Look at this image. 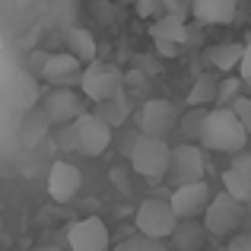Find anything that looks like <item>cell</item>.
Listing matches in <instances>:
<instances>
[{
  "mask_svg": "<svg viewBox=\"0 0 251 251\" xmlns=\"http://www.w3.org/2000/svg\"><path fill=\"white\" fill-rule=\"evenodd\" d=\"M245 143H248V130L232 108L216 105V108L207 111V121H203V130H201V147L203 150L235 156L239 150H245Z\"/></svg>",
  "mask_w": 251,
  "mask_h": 251,
  "instance_id": "6da1fadb",
  "label": "cell"
},
{
  "mask_svg": "<svg viewBox=\"0 0 251 251\" xmlns=\"http://www.w3.org/2000/svg\"><path fill=\"white\" fill-rule=\"evenodd\" d=\"M169 162H172V147L162 137H147L137 134L130 143V169L143 178L147 184H162L169 178Z\"/></svg>",
  "mask_w": 251,
  "mask_h": 251,
  "instance_id": "7a4b0ae2",
  "label": "cell"
},
{
  "mask_svg": "<svg viewBox=\"0 0 251 251\" xmlns=\"http://www.w3.org/2000/svg\"><path fill=\"white\" fill-rule=\"evenodd\" d=\"M124 89V74L118 64L111 61H89L80 74V92L89 102H105V99L118 96Z\"/></svg>",
  "mask_w": 251,
  "mask_h": 251,
  "instance_id": "3957f363",
  "label": "cell"
},
{
  "mask_svg": "<svg viewBox=\"0 0 251 251\" xmlns=\"http://www.w3.org/2000/svg\"><path fill=\"white\" fill-rule=\"evenodd\" d=\"M245 203L235 201L229 191H223V194H216L213 201L207 203V210H203V226H207V232L213 235V239H229V235H235V229L242 226V216H245Z\"/></svg>",
  "mask_w": 251,
  "mask_h": 251,
  "instance_id": "277c9868",
  "label": "cell"
},
{
  "mask_svg": "<svg viewBox=\"0 0 251 251\" xmlns=\"http://www.w3.org/2000/svg\"><path fill=\"white\" fill-rule=\"evenodd\" d=\"M74 124V134H76V153L89 156V159H99L102 153H108L111 147V124H105L96 111H83Z\"/></svg>",
  "mask_w": 251,
  "mask_h": 251,
  "instance_id": "5b68a950",
  "label": "cell"
},
{
  "mask_svg": "<svg viewBox=\"0 0 251 251\" xmlns=\"http://www.w3.org/2000/svg\"><path fill=\"white\" fill-rule=\"evenodd\" d=\"M134 226L137 232H147L153 239H172L178 226V216L172 210L169 201H159V197H150L137 207V216H134Z\"/></svg>",
  "mask_w": 251,
  "mask_h": 251,
  "instance_id": "8992f818",
  "label": "cell"
},
{
  "mask_svg": "<svg viewBox=\"0 0 251 251\" xmlns=\"http://www.w3.org/2000/svg\"><path fill=\"white\" fill-rule=\"evenodd\" d=\"M203 172H207V162H203V147L201 143H178L172 147V162H169V178L172 188L178 184H191V181H203Z\"/></svg>",
  "mask_w": 251,
  "mask_h": 251,
  "instance_id": "52a82bcc",
  "label": "cell"
},
{
  "mask_svg": "<svg viewBox=\"0 0 251 251\" xmlns=\"http://www.w3.org/2000/svg\"><path fill=\"white\" fill-rule=\"evenodd\" d=\"M178 108L169 102V99H147L140 108V118H137V127H140V134L147 137H166L172 130L178 127Z\"/></svg>",
  "mask_w": 251,
  "mask_h": 251,
  "instance_id": "ba28073f",
  "label": "cell"
},
{
  "mask_svg": "<svg viewBox=\"0 0 251 251\" xmlns=\"http://www.w3.org/2000/svg\"><path fill=\"white\" fill-rule=\"evenodd\" d=\"M210 201H213V191H210L207 178H203V181H191V184H178L169 197V203H172L178 220H197V216L207 210Z\"/></svg>",
  "mask_w": 251,
  "mask_h": 251,
  "instance_id": "9c48e42d",
  "label": "cell"
},
{
  "mask_svg": "<svg viewBox=\"0 0 251 251\" xmlns=\"http://www.w3.org/2000/svg\"><path fill=\"white\" fill-rule=\"evenodd\" d=\"M67 245L70 251H108V226L99 216H83V220L70 223L67 229Z\"/></svg>",
  "mask_w": 251,
  "mask_h": 251,
  "instance_id": "30bf717a",
  "label": "cell"
},
{
  "mask_svg": "<svg viewBox=\"0 0 251 251\" xmlns=\"http://www.w3.org/2000/svg\"><path fill=\"white\" fill-rule=\"evenodd\" d=\"M42 108H45V115L51 118V124H70L86 111L80 92L67 89V86H54L48 96H42Z\"/></svg>",
  "mask_w": 251,
  "mask_h": 251,
  "instance_id": "8fae6325",
  "label": "cell"
},
{
  "mask_svg": "<svg viewBox=\"0 0 251 251\" xmlns=\"http://www.w3.org/2000/svg\"><path fill=\"white\" fill-rule=\"evenodd\" d=\"M80 188H83V172L76 169L74 162L57 159L54 166H51V172H48V194H51V201L67 203V201L76 197Z\"/></svg>",
  "mask_w": 251,
  "mask_h": 251,
  "instance_id": "7c38bea8",
  "label": "cell"
},
{
  "mask_svg": "<svg viewBox=\"0 0 251 251\" xmlns=\"http://www.w3.org/2000/svg\"><path fill=\"white\" fill-rule=\"evenodd\" d=\"M80 74H83V61L74 54V51H48V61L42 67V80L48 86H67V83H80Z\"/></svg>",
  "mask_w": 251,
  "mask_h": 251,
  "instance_id": "4fadbf2b",
  "label": "cell"
},
{
  "mask_svg": "<svg viewBox=\"0 0 251 251\" xmlns=\"http://www.w3.org/2000/svg\"><path fill=\"white\" fill-rule=\"evenodd\" d=\"M239 0H191V16L201 25H229L235 19Z\"/></svg>",
  "mask_w": 251,
  "mask_h": 251,
  "instance_id": "5bb4252c",
  "label": "cell"
},
{
  "mask_svg": "<svg viewBox=\"0 0 251 251\" xmlns=\"http://www.w3.org/2000/svg\"><path fill=\"white\" fill-rule=\"evenodd\" d=\"M6 96H10V105L19 111H32L42 105V89H38V83L32 80V74L25 70V74H19L16 80L10 83V89H6Z\"/></svg>",
  "mask_w": 251,
  "mask_h": 251,
  "instance_id": "9a60e30c",
  "label": "cell"
},
{
  "mask_svg": "<svg viewBox=\"0 0 251 251\" xmlns=\"http://www.w3.org/2000/svg\"><path fill=\"white\" fill-rule=\"evenodd\" d=\"M242 54H245V45H239V42H220V45H210V48H207L210 67L220 70V74H232V70H239Z\"/></svg>",
  "mask_w": 251,
  "mask_h": 251,
  "instance_id": "2e32d148",
  "label": "cell"
},
{
  "mask_svg": "<svg viewBox=\"0 0 251 251\" xmlns=\"http://www.w3.org/2000/svg\"><path fill=\"white\" fill-rule=\"evenodd\" d=\"M96 111L99 118H102L105 124H111V127H121V124H127V118H130V92L127 89H121L118 96H111V99H105V102H96Z\"/></svg>",
  "mask_w": 251,
  "mask_h": 251,
  "instance_id": "e0dca14e",
  "label": "cell"
},
{
  "mask_svg": "<svg viewBox=\"0 0 251 251\" xmlns=\"http://www.w3.org/2000/svg\"><path fill=\"white\" fill-rule=\"evenodd\" d=\"M207 235H210V232H207V226H203V223L178 220L175 232H172V245H175V251H201Z\"/></svg>",
  "mask_w": 251,
  "mask_h": 251,
  "instance_id": "ac0fdd59",
  "label": "cell"
},
{
  "mask_svg": "<svg viewBox=\"0 0 251 251\" xmlns=\"http://www.w3.org/2000/svg\"><path fill=\"white\" fill-rule=\"evenodd\" d=\"M150 35H153V42L162 38V42L184 45V42H188V19L172 16V13H162V16H156L153 23H150Z\"/></svg>",
  "mask_w": 251,
  "mask_h": 251,
  "instance_id": "d6986e66",
  "label": "cell"
},
{
  "mask_svg": "<svg viewBox=\"0 0 251 251\" xmlns=\"http://www.w3.org/2000/svg\"><path fill=\"white\" fill-rule=\"evenodd\" d=\"M51 130V118L45 115V108L38 105V108L25 111V121H23V130H19V137H23L25 147H35V143H42L45 137H48Z\"/></svg>",
  "mask_w": 251,
  "mask_h": 251,
  "instance_id": "ffe728a7",
  "label": "cell"
},
{
  "mask_svg": "<svg viewBox=\"0 0 251 251\" xmlns=\"http://www.w3.org/2000/svg\"><path fill=\"white\" fill-rule=\"evenodd\" d=\"M64 45H67V51H74L83 64L96 61V38H92V32L83 29V25H70V29L64 32Z\"/></svg>",
  "mask_w": 251,
  "mask_h": 251,
  "instance_id": "44dd1931",
  "label": "cell"
},
{
  "mask_svg": "<svg viewBox=\"0 0 251 251\" xmlns=\"http://www.w3.org/2000/svg\"><path fill=\"white\" fill-rule=\"evenodd\" d=\"M207 111L210 108H203V105H188V111L178 118V134L188 143H201V130H203V121H207Z\"/></svg>",
  "mask_w": 251,
  "mask_h": 251,
  "instance_id": "7402d4cb",
  "label": "cell"
},
{
  "mask_svg": "<svg viewBox=\"0 0 251 251\" xmlns=\"http://www.w3.org/2000/svg\"><path fill=\"white\" fill-rule=\"evenodd\" d=\"M76 16H80V0H51V6H48L51 25L67 32L70 25H76Z\"/></svg>",
  "mask_w": 251,
  "mask_h": 251,
  "instance_id": "603a6c76",
  "label": "cell"
},
{
  "mask_svg": "<svg viewBox=\"0 0 251 251\" xmlns=\"http://www.w3.org/2000/svg\"><path fill=\"white\" fill-rule=\"evenodd\" d=\"M220 181H223V191H229L235 201H242V203L251 201V178L245 175V172H239L235 166H229L220 175Z\"/></svg>",
  "mask_w": 251,
  "mask_h": 251,
  "instance_id": "cb8c5ba5",
  "label": "cell"
},
{
  "mask_svg": "<svg viewBox=\"0 0 251 251\" xmlns=\"http://www.w3.org/2000/svg\"><path fill=\"white\" fill-rule=\"evenodd\" d=\"M216 96H220V80H213L210 74H203L201 80L191 86L188 105H203V108H210V105H216Z\"/></svg>",
  "mask_w": 251,
  "mask_h": 251,
  "instance_id": "d4e9b609",
  "label": "cell"
},
{
  "mask_svg": "<svg viewBox=\"0 0 251 251\" xmlns=\"http://www.w3.org/2000/svg\"><path fill=\"white\" fill-rule=\"evenodd\" d=\"M242 89H245V80L242 76H226V80H220V96H216V105H232L235 99L242 96Z\"/></svg>",
  "mask_w": 251,
  "mask_h": 251,
  "instance_id": "484cf974",
  "label": "cell"
},
{
  "mask_svg": "<svg viewBox=\"0 0 251 251\" xmlns=\"http://www.w3.org/2000/svg\"><path fill=\"white\" fill-rule=\"evenodd\" d=\"M127 242H130L134 251H169L166 239H153V235H147V232H134Z\"/></svg>",
  "mask_w": 251,
  "mask_h": 251,
  "instance_id": "4316f807",
  "label": "cell"
},
{
  "mask_svg": "<svg viewBox=\"0 0 251 251\" xmlns=\"http://www.w3.org/2000/svg\"><path fill=\"white\" fill-rule=\"evenodd\" d=\"M229 108L239 115V121L245 124V130H248V137H251V96H239L232 105H229Z\"/></svg>",
  "mask_w": 251,
  "mask_h": 251,
  "instance_id": "83f0119b",
  "label": "cell"
},
{
  "mask_svg": "<svg viewBox=\"0 0 251 251\" xmlns=\"http://www.w3.org/2000/svg\"><path fill=\"white\" fill-rule=\"evenodd\" d=\"M57 147L64 153H76V134H74V124H61L57 130Z\"/></svg>",
  "mask_w": 251,
  "mask_h": 251,
  "instance_id": "f1b7e54d",
  "label": "cell"
},
{
  "mask_svg": "<svg viewBox=\"0 0 251 251\" xmlns=\"http://www.w3.org/2000/svg\"><path fill=\"white\" fill-rule=\"evenodd\" d=\"M159 10H162V13H172V16L188 19V16H191V0H162Z\"/></svg>",
  "mask_w": 251,
  "mask_h": 251,
  "instance_id": "f546056e",
  "label": "cell"
},
{
  "mask_svg": "<svg viewBox=\"0 0 251 251\" xmlns=\"http://www.w3.org/2000/svg\"><path fill=\"white\" fill-rule=\"evenodd\" d=\"M159 3H162V0H134V10H137V16L150 19V16H156V13H162Z\"/></svg>",
  "mask_w": 251,
  "mask_h": 251,
  "instance_id": "4dcf8cb0",
  "label": "cell"
},
{
  "mask_svg": "<svg viewBox=\"0 0 251 251\" xmlns=\"http://www.w3.org/2000/svg\"><path fill=\"white\" fill-rule=\"evenodd\" d=\"M156 54H159V57H178V54H181V48H184V45H178V42H162V38H156Z\"/></svg>",
  "mask_w": 251,
  "mask_h": 251,
  "instance_id": "1f68e13d",
  "label": "cell"
},
{
  "mask_svg": "<svg viewBox=\"0 0 251 251\" xmlns=\"http://www.w3.org/2000/svg\"><path fill=\"white\" fill-rule=\"evenodd\" d=\"M229 166H235L239 172H245V175L251 178V150H239V153L232 156V162Z\"/></svg>",
  "mask_w": 251,
  "mask_h": 251,
  "instance_id": "d6a6232c",
  "label": "cell"
},
{
  "mask_svg": "<svg viewBox=\"0 0 251 251\" xmlns=\"http://www.w3.org/2000/svg\"><path fill=\"white\" fill-rule=\"evenodd\" d=\"M229 251H251V235L248 232H235L232 239H229Z\"/></svg>",
  "mask_w": 251,
  "mask_h": 251,
  "instance_id": "836d02e7",
  "label": "cell"
},
{
  "mask_svg": "<svg viewBox=\"0 0 251 251\" xmlns=\"http://www.w3.org/2000/svg\"><path fill=\"white\" fill-rule=\"evenodd\" d=\"M239 76L242 80H251V35H248V42H245V54H242V64H239Z\"/></svg>",
  "mask_w": 251,
  "mask_h": 251,
  "instance_id": "e575fe53",
  "label": "cell"
},
{
  "mask_svg": "<svg viewBox=\"0 0 251 251\" xmlns=\"http://www.w3.org/2000/svg\"><path fill=\"white\" fill-rule=\"evenodd\" d=\"M45 61H48V51H35V54H32V61H29V74H42Z\"/></svg>",
  "mask_w": 251,
  "mask_h": 251,
  "instance_id": "d590c367",
  "label": "cell"
},
{
  "mask_svg": "<svg viewBox=\"0 0 251 251\" xmlns=\"http://www.w3.org/2000/svg\"><path fill=\"white\" fill-rule=\"evenodd\" d=\"M111 251H134V248H130V242H127V239H124V242H121V245H115V248H111Z\"/></svg>",
  "mask_w": 251,
  "mask_h": 251,
  "instance_id": "8d00e7d4",
  "label": "cell"
},
{
  "mask_svg": "<svg viewBox=\"0 0 251 251\" xmlns=\"http://www.w3.org/2000/svg\"><path fill=\"white\" fill-rule=\"evenodd\" d=\"M35 0H16V6H32Z\"/></svg>",
  "mask_w": 251,
  "mask_h": 251,
  "instance_id": "74e56055",
  "label": "cell"
},
{
  "mask_svg": "<svg viewBox=\"0 0 251 251\" xmlns=\"http://www.w3.org/2000/svg\"><path fill=\"white\" fill-rule=\"evenodd\" d=\"M245 89H248V96H251V80H248V83H245Z\"/></svg>",
  "mask_w": 251,
  "mask_h": 251,
  "instance_id": "f35d334b",
  "label": "cell"
},
{
  "mask_svg": "<svg viewBox=\"0 0 251 251\" xmlns=\"http://www.w3.org/2000/svg\"><path fill=\"white\" fill-rule=\"evenodd\" d=\"M213 251H229V248H213Z\"/></svg>",
  "mask_w": 251,
  "mask_h": 251,
  "instance_id": "ab89813d",
  "label": "cell"
},
{
  "mask_svg": "<svg viewBox=\"0 0 251 251\" xmlns=\"http://www.w3.org/2000/svg\"><path fill=\"white\" fill-rule=\"evenodd\" d=\"M0 232H3V220H0Z\"/></svg>",
  "mask_w": 251,
  "mask_h": 251,
  "instance_id": "60d3db41",
  "label": "cell"
},
{
  "mask_svg": "<svg viewBox=\"0 0 251 251\" xmlns=\"http://www.w3.org/2000/svg\"><path fill=\"white\" fill-rule=\"evenodd\" d=\"M130 3H134V0H130Z\"/></svg>",
  "mask_w": 251,
  "mask_h": 251,
  "instance_id": "b9f144b4",
  "label": "cell"
}]
</instances>
